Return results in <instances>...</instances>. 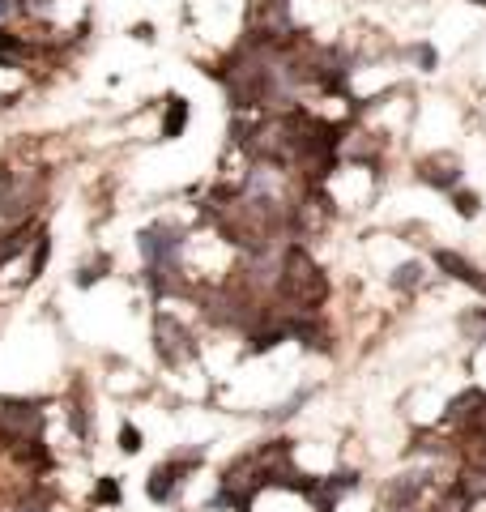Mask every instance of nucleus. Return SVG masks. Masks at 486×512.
Segmentation results:
<instances>
[{"label":"nucleus","instance_id":"nucleus-2","mask_svg":"<svg viewBox=\"0 0 486 512\" xmlns=\"http://www.w3.org/2000/svg\"><path fill=\"white\" fill-rule=\"evenodd\" d=\"M43 197H47V171L43 167L0 171V222H5V227L35 222Z\"/></svg>","mask_w":486,"mask_h":512},{"label":"nucleus","instance_id":"nucleus-10","mask_svg":"<svg viewBox=\"0 0 486 512\" xmlns=\"http://www.w3.org/2000/svg\"><path fill=\"white\" fill-rule=\"evenodd\" d=\"M448 197H452V205H457V214H461V218H474V214H478V205H482V201H478V192H469V188H452Z\"/></svg>","mask_w":486,"mask_h":512},{"label":"nucleus","instance_id":"nucleus-12","mask_svg":"<svg viewBox=\"0 0 486 512\" xmlns=\"http://www.w3.org/2000/svg\"><path fill=\"white\" fill-rule=\"evenodd\" d=\"M474 5H482V9H486V0H474Z\"/></svg>","mask_w":486,"mask_h":512},{"label":"nucleus","instance_id":"nucleus-9","mask_svg":"<svg viewBox=\"0 0 486 512\" xmlns=\"http://www.w3.org/2000/svg\"><path fill=\"white\" fill-rule=\"evenodd\" d=\"M120 504V483L116 478H99L94 483V508H116Z\"/></svg>","mask_w":486,"mask_h":512},{"label":"nucleus","instance_id":"nucleus-7","mask_svg":"<svg viewBox=\"0 0 486 512\" xmlns=\"http://www.w3.org/2000/svg\"><path fill=\"white\" fill-rule=\"evenodd\" d=\"M427 282H431V269H427L423 256H414V261H401L393 274H388V286H393V291H401V295H418Z\"/></svg>","mask_w":486,"mask_h":512},{"label":"nucleus","instance_id":"nucleus-3","mask_svg":"<svg viewBox=\"0 0 486 512\" xmlns=\"http://www.w3.org/2000/svg\"><path fill=\"white\" fill-rule=\"evenodd\" d=\"M47 431V406L35 397H9L0 402V448H22V444H43Z\"/></svg>","mask_w":486,"mask_h":512},{"label":"nucleus","instance_id":"nucleus-8","mask_svg":"<svg viewBox=\"0 0 486 512\" xmlns=\"http://www.w3.org/2000/svg\"><path fill=\"white\" fill-rule=\"evenodd\" d=\"M184 124H188V103L184 99H167V107H162V128H158V137L162 141H175L184 133Z\"/></svg>","mask_w":486,"mask_h":512},{"label":"nucleus","instance_id":"nucleus-4","mask_svg":"<svg viewBox=\"0 0 486 512\" xmlns=\"http://www.w3.org/2000/svg\"><path fill=\"white\" fill-rule=\"evenodd\" d=\"M150 342H154V355L167 367H188L197 359V338H192V329L175 312H154Z\"/></svg>","mask_w":486,"mask_h":512},{"label":"nucleus","instance_id":"nucleus-11","mask_svg":"<svg viewBox=\"0 0 486 512\" xmlns=\"http://www.w3.org/2000/svg\"><path fill=\"white\" fill-rule=\"evenodd\" d=\"M120 448H124L128 457H133V453H141V431H137L133 423H124V427H120Z\"/></svg>","mask_w":486,"mask_h":512},{"label":"nucleus","instance_id":"nucleus-1","mask_svg":"<svg viewBox=\"0 0 486 512\" xmlns=\"http://www.w3.org/2000/svg\"><path fill=\"white\" fill-rule=\"evenodd\" d=\"M273 299L290 312H320L329 299V278L316 265V256L307 252V244H286L278 261V291Z\"/></svg>","mask_w":486,"mask_h":512},{"label":"nucleus","instance_id":"nucleus-5","mask_svg":"<svg viewBox=\"0 0 486 512\" xmlns=\"http://www.w3.org/2000/svg\"><path fill=\"white\" fill-rule=\"evenodd\" d=\"M418 180L435 192H452L461 188V158L448 154V150H435L427 158H418Z\"/></svg>","mask_w":486,"mask_h":512},{"label":"nucleus","instance_id":"nucleus-6","mask_svg":"<svg viewBox=\"0 0 486 512\" xmlns=\"http://www.w3.org/2000/svg\"><path fill=\"white\" fill-rule=\"evenodd\" d=\"M431 265L440 269L444 278H452V282H465L469 291H478V295H486V274L482 269L469 261V256H461V252H452V248H435L431 252Z\"/></svg>","mask_w":486,"mask_h":512}]
</instances>
